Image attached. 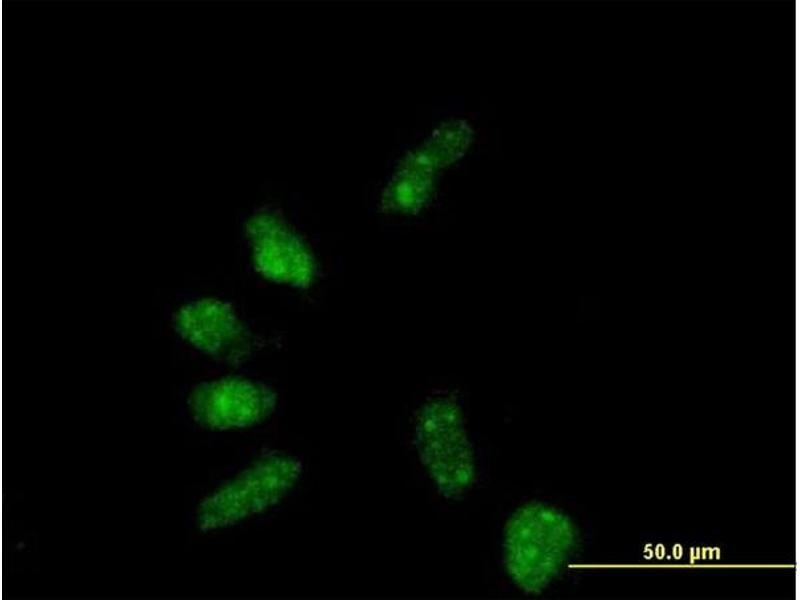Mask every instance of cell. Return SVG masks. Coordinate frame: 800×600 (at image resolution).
Masks as SVG:
<instances>
[{
    "label": "cell",
    "mask_w": 800,
    "mask_h": 600,
    "mask_svg": "<svg viewBox=\"0 0 800 600\" xmlns=\"http://www.w3.org/2000/svg\"><path fill=\"white\" fill-rule=\"evenodd\" d=\"M176 335L193 350L214 360L237 364L253 348V338L237 310L215 296L195 297L173 311Z\"/></svg>",
    "instance_id": "4"
},
{
    "label": "cell",
    "mask_w": 800,
    "mask_h": 600,
    "mask_svg": "<svg viewBox=\"0 0 800 600\" xmlns=\"http://www.w3.org/2000/svg\"><path fill=\"white\" fill-rule=\"evenodd\" d=\"M575 543L574 525L564 513L541 502H529L506 523L505 569L519 589L540 594L561 572Z\"/></svg>",
    "instance_id": "1"
},
{
    "label": "cell",
    "mask_w": 800,
    "mask_h": 600,
    "mask_svg": "<svg viewBox=\"0 0 800 600\" xmlns=\"http://www.w3.org/2000/svg\"><path fill=\"white\" fill-rule=\"evenodd\" d=\"M254 270L265 280L295 289L313 285L318 274L315 255L306 240L284 219L258 213L245 226Z\"/></svg>",
    "instance_id": "5"
},
{
    "label": "cell",
    "mask_w": 800,
    "mask_h": 600,
    "mask_svg": "<svg viewBox=\"0 0 800 600\" xmlns=\"http://www.w3.org/2000/svg\"><path fill=\"white\" fill-rule=\"evenodd\" d=\"M301 471L300 463L288 455L257 459L201 502L197 513L200 528L219 530L267 511L295 486Z\"/></svg>",
    "instance_id": "2"
},
{
    "label": "cell",
    "mask_w": 800,
    "mask_h": 600,
    "mask_svg": "<svg viewBox=\"0 0 800 600\" xmlns=\"http://www.w3.org/2000/svg\"><path fill=\"white\" fill-rule=\"evenodd\" d=\"M277 397L266 384L241 376H223L197 384L188 408L200 425L213 430L255 426L274 411Z\"/></svg>",
    "instance_id": "6"
},
{
    "label": "cell",
    "mask_w": 800,
    "mask_h": 600,
    "mask_svg": "<svg viewBox=\"0 0 800 600\" xmlns=\"http://www.w3.org/2000/svg\"><path fill=\"white\" fill-rule=\"evenodd\" d=\"M415 445L441 494L455 498L473 484L474 450L461 408L452 398L433 399L422 406L415 423Z\"/></svg>",
    "instance_id": "3"
}]
</instances>
